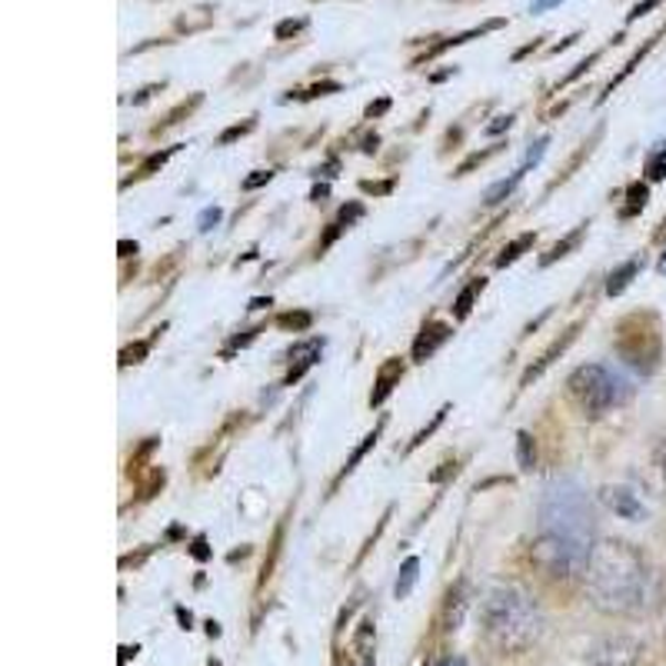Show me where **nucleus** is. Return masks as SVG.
I'll return each mask as SVG.
<instances>
[{
	"mask_svg": "<svg viewBox=\"0 0 666 666\" xmlns=\"http://www.w3.org/2000/svg\"><path fill=\"white\" fill-rule=\"evenodd\" d=\"M377 437H380V427H377V430H374L370 437H364V443H361V447H357V450L351 453V460H347V466H344V473H341V476H347V473H351V470H354V466H357V463L364 460V453H367V450H370V447L377 443Z\"/></svg>",
	"mask_w": 666,
	"mask_h": 666,
	"instance_id": "20",
	"label": "nucleus"
},
{
	"mask_svg": "<svg viewBox=\"0 0 666 666\" xmlns=\"http://www.w3.org/2000/svg\"><path fill=\"white\" fill-rule=\"evenodd\" d=\"M463 610H466V600H463V583L450 593V603H447V630H456L463 623Z\"/></svg>",
	"mask_w": 666,
	"mask_h": 666,
	"instance_id": "17",
	"label": "nucleus"
},
{
	"mask_svg": "<svg viewBox=\"0 0 666 666\" xmlns=\"http://www.w3.org/2000/svg\"><path fill=\"white\" fill-rule=\"evenodd\" d=\"M361 187H364L367 194H390V191H394V181H387V184H374V181H364Z\"/></svg>",
	"mask_w": 666,
	"mask_h": 666,
	"instance_id": "38",
	"label": "nucleus"
},
{
	"mask_svg": "<svg viewBox=\"0 0 666 666\" xmlns=\"http://www.w3.org/2000/svg\"><path fill=\"white\" fill-rule=\"evenodd\" d=\"M573 341H577V326H570V330L563 333V337H560V341H557V344H554V347H550V351H547V354H544V357H540V361L524 374V387H527L530 380H537V377H540V374H544V370H547V367H550V364H554V361H557V357L573 344Z\"/></svg>",
	"mask_w": 666,
	"mask_h": 666,
	"instance_id": "9",
	"label": "nucleus"
},
{
	"mask_svg": "<svg viewBox=\"0 0 666 666\" xmlns=\"http://www.w3.org/2000/svg\"><path fill=\"white\" fill-rule=\"evenodd\" d=\"M417 577H420V560H417V557H407V560H404V567H400L397 587H394V590H397V600L410 597V590H413Z\"/></svg>",
	"mask_w": 666,
	"mask_h": 666,
	"instance_id": "13",
	"label": "nucleus"
},
{
	"mask_svg": "<svg viewBox=\"0 0 666 666\" xmlns=\"http://www.w3.org/2000/svg\"><path fill=\"white\" fill-rule=\"evenodd\" d=\"M540 47V41H534V44H527V47H520L517 54H514V61H520V57H527V54H534Z\"/></svg>",
	"mask_w": 666,
	"mask_h": 666,
	"instance_id": "45",
	"label": "nucleus"
},
{
	"mask_svg": "<svg viewBox=\"0 0 666 666\" xmlns=\"http://www.w3.org/2000/svg\"><path fill=\"white\" fill-rule=\"evenodd\" d=\"M557 4H563V0H534V14H544V11H550V8H557Z\"/></svg>",
	"mask_w": 666,
	"mask_h": 666,
	"instance_id": "41",
	"label": "nucleus"
},
{
	"mask_svg": "<svg viewBox=\"0 0 666 666\" xmlns=\"http://www.w3.org/2000/svg\"><path fill=\"white\" fill-rule=\"evenodd\" d=\"M547 143H550V140H547V137H544V140H540V143H537V147H534V150H530V153H527V166H537V163H540V157H544V150H547ZM527 166H524V171H527Z\"/></svg>",
	"mask_w": 666,
	"mask_h": 666,
	"instance_id": "35",
	"label": "nucleus"
},
{
	"mask_svg": "<svg viewBox=\"0 0 666 666\" xmlns=\"http://www.w3.org/2000/svg\"><path fill=\"white\" fill-rule=\"evenodd\" d=\"M450 323H443V320H430L423 330H420V337L413 341V361L417 364H427L447 341H450Z\"/></svg>",
	"mask_w": 666,
	"mask_h": 666,
	"instance_id": "7",
	"label": "nucleus"
},
{
	"mask_svg": "<svg viewBox=\"0 0 666 666\" xmlns=\"http://www.w3.org/2000/svg\"><path fill=\"white\" fill-rule=\"evenodd\" d=\"M400 377H404V364L394 357V361H387L384 367H380V374H377V387H374V394H370V407H380L390 394H394V387L400 384Z\"/></svg>",
	"mask_w": 666,
	"mask_h": 666,
	"instance_id": "8",
	"label": "nucleus"
},
{
	"mask_svg": "<svg viewBox=\"0 0 666 666\" xmlns=\"http://www.w3.org/2000/svg\"><path fill=\"white\" fill-rule=\"evenodd\" d=\"M254 127H257V120H254V117H250V120H244V123H237V127H227V130L221 133V147H227V143H234V140L247 137Z\"/></svg>",
	"mask_w": 666,
	"mask_h": 666,
	"instance_id": "22",
	"label": "nucleus"
},
{
	"mask_svg": "<svg viewBox=\"0 0 666 666\" xmlns=\"http://www.w3.org/2000/svg\"><path fill=\"white\" fill-rule=\"evenodd\" d=\"M646 178H649V181H663V178H666V147L646 160Z\"/></svg>",
	"mask_w": 666,
	"mask_h": 666,
	"instance_id": "21",
	"label": "nucleus"
},
{
	"mask_svg": "<svg viewBox=\"0 0 666 666\" xmlns=\"http://www.w3.org/2000/svg\"><path fill=\"white\" fill-rule=\"evenodd\" d=\"M636 273H640V260H636V257L626 260V264H620V267L606 277V293H610V297H620V293L630 287V280H633Z\"/></svg>",
	"mask_w": 666,
	"mask_h": 666,
	"instance_id": "10",
	"label": "nucleus"
},
{
	"mask_svg": "<svg viewBox=\"0 0 666 666\" xmlns=\"http://www.w3.org/2000/svg\"><path fill=\"white\" fill-rule=\"evenodd\" d=\"M626 197H630V207L623 211V217H633L636 211H643V207H646V201H649V191H646V184H633V187L626 191Z\"/></svg>",
	"mask_w": 666,
	"mask_h": 666,
	"instance_id": "19",
	"label": "nucleus"
},
{
	"mask_svg": "<svg viewBox=\"0 0 666 666\" xmlns=\"http://www.w3.org/2000/svg\"><path fill=\"white\" fill-rule=\"evenodd\" d=\"M257 333H260V330H247V333H244V337H237V341H234L230 347H244V344H250V341L257 337Z\"/></svg>",
	"mask_w": 666,
	"mask_h": 666,
	"instance_id": "42",
	"label": "nucleus"
},
{
	"mask_svg": "<svg viewBox=\"0 0 666 666\" xmlns=\"http://www.w3.org/2000/svg\"><path fill=\"white\" fill-rule=\"evenodd\" d=\"M264 307H270V297H267V300H264V297L250 300V310H264Z\"/></svg>",
	"mask_w": 666,
	"mask_h": 666,
	"instance_id": "47",
	"label": "nucleus"
},
{
	"mask_svg": "<svg viewBox=\"0 0 666 666\" xmlns=\"http://www.w3.org/2000/svg\"><path fill=\"white\" fill-rule=\"evenodd\" d=\"M583 234H587V224H580V227H577V230H573V234H570V237H563V240H560V244H554V250H550V254H547V257H544V260H540V264H544V267H550V264H557V260H563V257H567V254H570V250H573V247H580V240H583Z\"/></svg>",
	"mask_w": 666,
	"mask_h": 666,
	"instance_id": "12",
	"label": "nucleus"
},
{
	"mask_svg": "<svg viewBox=\"0 0 666 666\" xmlns=\"http://www.w3.org/2000/svg\"><path fill=\"white\" fill-rule=\"evenodd\" d=\"M480 623L486 640L504 653H524L544 636V610L517 583H493L480 600Z\"/></svg>",
	"mask_w": 666,
	"mask_h": 666,
	"instance_id": "3",
	"label": "nucleus"
},
{
	"mask_svg": "<svg viewBox=\"0 0 666 666\" xmlns=\"http://www.w3.org/2000/svg\"><path fill=\"white\" fill-rule=\"evenodd\" d=\"M583 580L590 603L613 616L636 613L649 600V567L643 554L623 540H597Z\"/></svg>",
	"mask_w": 666,
	"mask_h": 666,
	"instance_id": "2",
	"label": "nucleus"
},
{
	"mask_svg": "<svg viewBox=\"0 0 666 666\" xmlns=\"http://www.w3.org/2000/svg\"><path fill=\"white\" fill-rule=\"evenodd\" d=\"M590 666H643V643L633 636H606L590 649Z\"/></svg>",
	"mask_w": 666,
	"mask_h": 666,
	"instance_id": "5",
	"label": "nucleus"
},
{
	"mask_svg": "<svg viewBox=\"0 0 666 666\" xmlns=\"http://www.w3.org/2000/svg\"><path fill=\"white\" fill-rule=\"evenodd\" d=\"M341 90V84L337 80H323V84H316L310 94H303V97H323V94H337Z\"/></svg>",
	"mask_w": 666,
	"mask_h": 666,
	"instance_id": "33",
	"label": "nucleus"
},
{
	"mask_svg": "<svg viewBox=\"0 0 666 666\" xmlns=\"http://www.w3.org/2000/svg\"><path fill=\"white\" fill-rule=\"evenodd\" d=\"M656 460H659V473H663V483H666V443L656 450Z\"/></svg>",
	"mask_w": 666,
	"mask_h": 666,
	"instance_id": "44",
	"label": "nucleus"
},
{
	"mask_svg": "<svg viewBox=\"0 0 666 666\" xmlns=\"http://www.w3.org/2000/svg\"><path fill=\"white\" fill-rule=\"evenodd\" d=\"M659 273H666V254H663V260H659Z\"/></svg>",
	"mask_w": 666,
	"mask_h": 666,
	"instance_id": "48",
	"label": "nucleus"
},
{
	"mask_svg": "<svg viewBox=\"0 0 666 666\" xmlns=\"http://www.w3.org/2000/svg\"><path fill=\"white\" fill-rule=\"evenodd\" d=\"M440 666H453V659H443V663H440Z\"/></svg>",
	"mask_w": 666,
	"mask_h": 666,
	"instance_id": "49",
	"label": "nucleus"
},
{
	"mask_svg": "<svg viewBox=\"0 0 666 666\" xmlns=\"http://www.w3.org/2000/svg\"><path fill=\"white\" fill-rule=\"evenodd\" d=\"M603 504L623 520H646V507L630 486H603Z\"/></svg>",
	"mask_w": 666,
	"mask_h": 666,
	"instance_id": "6",
	"label": "nucleus"
},
{
	"mask_svg": "<svg viewBox=\"0 0 666 666\" xmlns=\"http://www.w3.org/2000/svg\"><path fill=\"white\" fill-rule=\"evenodd\" d=\"M130 250L137 254V244H130V240H120V257H130Z\"/></svg>",
	"mask_w": 666,
	"mask_h": 666,
	"instance_id": "46",
	"label": "nucleus"
},
{
	"mask_svg": "<svg viewBox=\"0 0 666 666\" xmlns=\"http://www.w3.org/2000/svg\"><path fill=\"white\" fill-rule=\"evenodd\" d=\"M511 127H514V114H507V117H496V120L486 127V133H490V137H496V133H504V130H511Z\"/></svg>",
	"mask_w": 666,
	"mask_h": 666,
	"instance_id": "31",
	"label": "nucleus"
},
{
	"mask_svg": "<svg viewBox=\"0 0 666 666\" xmlns=\"http://www.w3.org/2000/svg\"><path fill=\"white\" fill-rule=\"evenodd\" d=\"M273 181V171H254L247 181H244V191H257V187H264V184H270Z\"/></svg>",
	"mask_w": 666,
	"mask_h": 666,
	"instance_id": "29",
	"label": "nucleus"
},
{
	"mask_svg": "<svg viewBox=\"0 0 666 666\" xmlns=\"http://www.w3.org/2000/svg\"><path fill=\"white\" fill-rule=\"evenodd\" d=\"M534 240H537V234H520L517 240H511L504 250H500V257H496V267H511L514 260H520V254L527 250V247H534Z\"/></svg>",
	"mask_w": 666,
	"mask_h": 666,
	"instance_id": "14",
	"label": "nucleus"
},
{
	"mask_svg": "<svg viewBox=\"0 0 666 666\" xmlns=\"http://www.w3.org/2000/svg\"><path fill=\"white\" fill-rule=\"evenodd\" d=\"M570 394L577 397V404H580L587 413L600 417V413H606V410H616V407L630 404L633 387H630V380H626L623 374H616V370H610V367H603V364H587V367L573 370V377H570Z\"/></svg>",
	"mask_w": 666,
	"mask_h": 666,
	"instance_id": "4",
	"label": "nucleus"
},
{
	"mask_svg": "<svg viewBox=\"0 0 666 666\" xmlns=\"http://www.w3.org/2000/svg\"><path fill=\"white\" fill-rule=\"evenodd\" d=\"M191 554H194L197 560H207V557H211V550H207V540H204V537H197V540H194V550H191Z\"/></svg>",
	"mask_w": 666,
	"mask_h": 666,
	"instance_id": "40",
	"label": "nucleus"
},
{
	"mask_svg": "<svg viewBox=\"0 0 666 666\" xmlns=\"http://www.w3.org/2000/svg\"><path fill=\"white\" fill-rule=\"evenodd\" d=\"M483 287H486V280H483V277H476V280H470V283L460 290V297H456V303H453L456 320H466V316H470V307H473L476 293H483Z\"/></svg>",
	"mask_w": 666,
	"mask_h": 666,
	"instance_id": "11",
	"label": "nucleus"
},
{
	"mask_svg": "<svg viewBox=\"0 0 666 666\" xmlns=\"http://www.w3.org/2000/svg\"><path fill=\"white\" fill-rule=\"evenodd\" d=\"M364 217V204H347L344 211H341V217H337V224H344V227H351V224H357Z\"/></svg>",
	"mask_w": 666,
	"mask_h": 666,
	"instance_id": "27",
	"label": "nucleus"
},
{
	"mask_svg": "<svg viewBox=\"0 0 666 666\" xmlns=\"http://www.w3.org/2000/svg\"><path fill=\"white\" fill-rule=\"evenodd\" d=\"M656 4H659V0H640V4H636V8L630 11V18H626V21H640V18H643V14H649V11H653Z\"/></svg>",
	"mask_w": 666,
	"mask_h": 666,
	"instance_id": "34",
	"label": "nucleus"
},
{
	"mask_svg": "<svg viewBox=\"0 0 666 666\" xmlns=\"http://www.w3.org/2000/svg\"><path fill=\"white\" fill-rule=\"evenodd\" d=\"M387 110H390V97H384V100H377V104H370V107H367V117H370V120H374V117H384V114H387Z\"/></svg>",
	"mask_w": 666,
	"mask_h": 666,
	"instance_id": "37",
	"label": "nucleus"
},
{
	"mask_svg": "<svg viewBox=\"0 0 666 666\" xmlns=\"http://www.w3.org/2000/svg\"><path fill=\"white\" fill-rule=\"evenodd\" d=\"M517 460H520V470H527V473L537 466V443L527 430L517 433Z\"/></svg>",
	"mask_w": 666,
	"mask_h": 666,
	"instance_id": "15",
	"label": "nucleus"
},
{
	"mask_svg": "<svg viewBox=\"0 0 666 666\" xmlns=\"http://www.w3.org/2000/svg\"><path fill=\"white\" fill-rule=\"evenodd\" d=\"M450 473H456V463H443V470L430 473V480H433V483H443V480H447Z\"/></svg>",
	"mask_w": 666,
	"mask_h": 666,
	"instance_id": "39",
	"label": "nucleus"
},
{
	"mask_svg": "<svg viewBox=\"0 0 666 666\" xmlns=\"http://www.w3.org/2000/svg\"><path fill=\"white\" fill-rule=\"evenodd\" d=\"M310 323H313V313H307V310H293V313H280V316H277V326L293 330V333L310 330Z\"/></svg>",
	"mask_w": 666,
	"mask_h": 666,
	"instance_id": "18",
	"label": "nucleus"
},
{
	"mask_svg": "<svg viewBox=\"0 0 666 666\" xmlns=\"http://www.w3.org/2000/svg\"><path fill=\"white\" fill-rule=\"evenodd\" d=\"M297 31H303V21H283V24H277V41H287Z\"/></svg>",
	"mask_w": 666,
	"mask_h": 666,
	"instance_id": "32",
	"label": "nucleus"
},
{
	"mask_svg": "<svg viewBox=\"0 0 666 666\" xmlns=\"http://www.w3.org/2000/svg\"><path fill=\"white\" fill-rule=\"evenodd\" d=\"M178 147H171V150H163V153H153V157H147V163L140 166V171L133 174V178H150L153 171H157V166H163L166 160H171V153H174Z\"/></svg>",
	"mask_w": 666,
	"mask_h": 666,
	"instance_id": "24",
	"label": "nucleus"
},
{
	"mask_svg": "<svg viewBox=\"0 0 666 666\" xmlns=\"http://www.w3.org/2000/svg\"><path fill=\"white\" fill-rule=\"evenodd\" d=\"M493 153H496V147H490V150H483V153H473L470 160H463V163L456 166V174H466V171H473L476 163H483V160H486V157H493Z\"/></svg>",
	"mask_w": 666,
	"mask_h": 666,
	"instance_id": "30",
	"label": "nucleus"
},
{
	"mask_svg": "<svg viewBox=\"0 0 666 666\" xmlns=\"http://www.w3.org/2000/svg\"><path fill=\"white\" fill-rule=\"evenodd\" d=\"M150 344H153V341H140V344L127 347V351L120 354V364H123V367H130V364H140V361H143V357L150 354Z\"/></svg>",
	"mask_w": 666,
	"mask_h": 666,
	"instance_id": "23",
	"label": "nucleus"
},
{
	"mask_svg": "<svg viewBox=\"0 0 666 666\" xmlns=\"http://www.w3.org/2000/svg\"><path fill=\"white\" fill-rule=\"evenodd\" d=\"M597 547V520L590 496L577 480H554L540 500V530L530 547V563L554 580H570L587 570Z\"/></svg>",
	"mask_w": 666,
	"mask_h": 666,
	"instance_id": "1",
	"label": "nucleus"
},
{
	"mask_svg": "<svg viewBox=\"0 0 666 666\" xmlns=\"http://www.w3.org/2000/svg\"><path fill=\"white\" fill-rule=\"evenodd\" d=\"M447 413H450V407H443V410H440V413H437V417H433V420H430V423H427V427H423V430H420V433L413 437L410 450H417V447H420V443H423V440H427V437H430V433H433V430H437V427L443 423V417H447Z\"/></svg>",
	"mask_w": 666,
	"mask_h": 666,
	"instance_id": "26",
	"label": "nucleus"
},
{
	"mask_svg": "<svg viewBox=\"0 0 666 666\" xmlns=\"http://www.w3.org/2000/svg\"><path fill=\"white\" fill-rule=\"evenodd\" d=\"M524 174H527V171H517V174H514L511 181H500V184H493V187H490V191L483 194L486 207H496V204L504 201V197H511V194H514V187L520 184V178H524Z\"/></svg>",
	"mask_w": 666,
	"mask_h": 666,
	"instance_id": "16",
	"label": "nucleus"
},
{
	"mask_svg": "<svg viewBox=\"0 0 666 666\" xmlns=\"http://www.w3.org/2000/svg\"><path fill=\"white\" fill-rule=\"evenodd\" d=\"M341 230H344V224H330V230H326V234H323V240H320V250H326L333 240H337V237H341Z\"/></svg>",
	"mask_w": 666,
	"mask_h": 666,
	"instance_id": "36",
	"label": "nucleus"
},
{
	"mask_svg": "<svg viewBox=\"0 0 666 666\" xmlns=\"http://www.w3.org/2000/svg\"><path fill=\"white\" fill-rule=\"evenodd\" d=\"M597 61H600V54H590L587 61H580V64L573 67V74H567V77L560 80V87H563V84H570V80H577V77H583V74H587V71H590V67H593Z\"/></svg>",
	"mask_w": 666,
	"mask_h": 666,
	"instance_id": "28",
	"label": "nucleus"
},
{
	"mask_svg": "<svg viewBox=\"0 0 666 666\" xmlns=\"http://www.w3.org/2000/svg\"><path fill=\"white\" fill-rule=\"evenodd\" d=\"M221 221H224V211H221V207H207V211H204V214L197 217V227H201V230L207 234V230H214V227H217Z\"/></svg>",
	"mask_w": 666,
	"mask_h": 666,
	"instance_id": "25",
	"label": "nucleus"
},
{
	"mask_svg": "<svg viewBox=\"0 0 666 666\" xmlns=\"http://www.w3.org/2000/svg\"><path fill=\"white\" fill-rule=\"evenodd\" d=\"M326 194H330V187H326V184H320V187H313L310 201H316V204H320V201H326Z\"/></svg>",
	"mask_w": 666,
	"mask_h": 666,
	"instance_id": "43",
	"label": "nucleus"
}]
</instances>
